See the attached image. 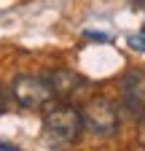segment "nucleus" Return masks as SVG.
<instances>
[{"mask_svg":"<svg viewBox=\"0 0 145 151\" xmlns=\"http://www.w3.org/2000/svg\"><path fill=\"white\" fill-rule=\"evenodd\" d=\"M83 129V116L78 108L72 105H57L51 108L46 116H43V143L51 146V148H65V146H72L78 140Z\"/></svg>","mask_w":145,"mask_h":151,"instance_id":"nucleus-1","label":"nucleus"},{"mask_svg":"<svg viewBox=\"0 0 145 151\" xmlns=\"http://www.w3.org/2000/svg\"><path fill=\"white\" fill-rule=\"evenodd\" d=\"M81 116H83V129L92 132L97 138H113L118 127H121V111L113 100L107 97H92L83 108H81Z\"/></svg>","mask_w":145,"mask_h":151,"instance_id":"nucleus-2","label":"nucleus"},{"mask_svg":"<svg viewBox=\"0 0 145 151\" xmlns=\"http://www.w3.org/2000/svg\"><path fill=\"white\" fill-rule=\"evenodd\" d=\"M11 94L24 111H46L57 100L48 76H16L11 84Z\"/></svg>","mask_w":145,"mask_h":151,"instance_id":"nucleus-3","label":"nucleus"},{"mask_svg":"<svg viewBox=\"0 0 145 151\" xmlns=\"http://www.w3.org/2000/svg\"><path fill=\"white\" fill-rule=\"evenodd\" d=\"M118 89H121V97H118L121 116L137 122L145 113V68H129L121 76Z\"/></svg>","mask_w":145,"mask_h":151,"instance_id":"nucleus-4","label":"nucleus"},{"mask_svg":"<svg viewBox=\"0 0 145 151\" xmlns=\"http://www.w3.org/2000/svg\"><path fill=\"white\" fill-rule=\"evenodd\" d=\"M48 81L57 92V97H72L83 86V78L72 70H54V73H48Z\"/></svg>","mask_w":145,"mask_h":151,"instance_id":"nucleus-5","label":"nucleus"},{"mask_svg":"<svg viewBox=\"0 0 145 151\" xmlns=\"http://www.w3.org/2000/svg\"><path fill=\"white\" fill-rule=\"evenodd\" d=\"M129 46L134 51H145V30H142V35H132L129 38Z\"/></svg>","mask_w":145,"mask_h":151,"instance_id":"nucleus-6","label":"nucleus"},{"mask_svg":"<svg viewBox=\"0 0 145 151\" xmlns=\"http://www.w3.org/2000/svg\"><path fill=\"white\" fill-rule=\"evenodd\" d=\"M137 138H140V143L145 146V113L137 119Z\"/></svg>","mask_w":145,"mask_h":151,"instance_id":"nucleus-7","label":"nucleus"},{"mask_svg":"<svg viewBox=\"0 0 145 151\" xmlns=\"http://www.w3.org/2000/svg\"><path fill=\"white\" fill-rule=\"evenodd\" d=\"M6 108H8V94H6V89L0 86V116L6 113Z\"/></svg>","mask_w":145,"mask_h":151,"instance_id":"nucleus-8","label":"nucleus"},{"mask_svg":"<svg viewBox=\"0 0 145 151\" xmlns=\"http://www.w3.org/2000/svg\"><path fill=\"white\" fill-rule=\"evenodd\" d=\"M0 148H3V151H14L16 146H14V143H0Z\"/></svg>","mask_w":145,"mask_h":151,"instance_id":"nucleus-9","label":"nucleus"}]
</instances>
